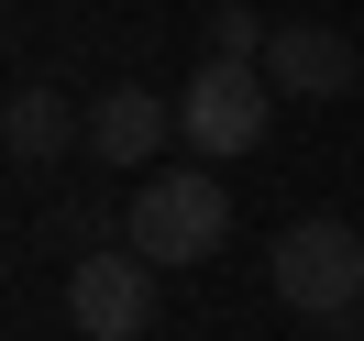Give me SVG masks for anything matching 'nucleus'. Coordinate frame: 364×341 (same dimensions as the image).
<instances>
[{
	"instance_id": "7ed1b4c3",
	"label": "nucleus",
	"mask_w": 364,
	"mask_h": 341,
	"mask_svg": "<svg viewBox=\"0 0 364 341\" xmlns=\"http://www.w3.org/2000/svg\"><path fill=\"white\" fill-rule=\"evenodd\" d=\"M265 121H276V77H265V67H232V55H210V67L177 89V133L199 143L210 165L254 155V143H265Z\"/></svg>"
},
{
	"instance_id": "0eeeda50",
	"label": "nucleus",
	"mask_w": 364,
	"mask_h": 341,
	"mask_svg": "<svg viewBox=\"0 0 364 341\" xmlns=\"http://www.w3.org/2000/svg\"><path fill=\"white\" fill-rule=\"evenodd\" d=\"M0 143H11V165H55L67 143H89V121H67V89H11V111H0Z\"/></svg>"
},
{
	"instance_id": "f257e3e1",
	"label": "nucleus",
	"mask_w": 364,
	"mask_h": 341,
	"mask_svg": "<svg viewBox=\"0 0 364 341\" xmlns=\"http://www.w3.org/2000/svg\"><path fill=\"white\" fill-rule=\"evenodd\" d=\"M133 253L144 264H210V253H221V231H232V187L221 177H199V165H155V177L133 187Z\"/></svg>"
},
{
	"instance_id": "f03ea898",
	"label": "nucleus",
	"mask_w": 364,
	"mask_h": 341,
	"mask_svg": "<svg viewBox=\"0 0 364 341\" xmlns=\"http://www.w3.org/2000/svg\"><path fill=\"white\" fill-rule=\"evenodd\" d=\"M265 275H276L287 308L353 319V308H364V231H342V220H287V231L265 242Z\"/></svg>"
},
{
	"instance_id": "39448f33",
	"label": "nucleus",
	"mask_w": 364,
	"mask_h": 341,
	"mask_svg": "<svg viewBox=\"0 0 364 341\" xmlns=\"http://www.w3.org/2000/svg\"><path fill=\"white\" fill-rule=\"evenodd\" d=\"M265 77L287 99H353L364 55H353V33H331V23H276L265 33Z\"/></svg>"
},
{
	"instance_id": "20e7f679",
	"label": "nucleus",
	"mask_w": 364,
	"mask_h": 341,
	"mask_svg": "<svg viewBox=\"0 0 364 341\" xmlns=\"http://www.w3.org/2000/svg\"><path fill=\"white\" fill-rule=\"evenodd\" d=\"M144 319H155V264H144L133 242H100V253H77L67 264V330L77 341H133Z\"/></svg>"
},
{
	"instance_id": "6e6552de",
	"label": "nucleus",
	"mask_w": 364,
	"mask_h": 341,
	"mask_svg": "<svg viewBox=\"0 0 364 341\" xmlns=\"http://www.w3.org/2000/svg\"><path fill=\"white\" fill-rule=\"evenodd\" d=\"M265 33H276V23H254L243 0H232V11H210V55H232V67H265Z\"/></svg>"
},
{
	"instance_id": "423d86ee",
	"label": "nucleus",
	"mask_w": 364,
	"mask_h": 341,
	"mask_svg": "<svg viewBox=\"0 0 364 341\" xmlns=\"http://www.w3.org/2000/svg\"><path fill=\"white\" fill-rule=\"evenodd\" d=\"M166 143H188V133H177V99H155V89H111L89 111V155L100 165H155Z\"/></svg>"
}]
</instances>
